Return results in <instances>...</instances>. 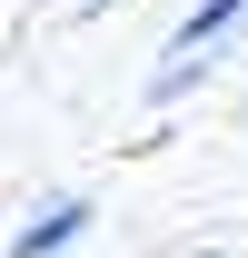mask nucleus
I'll list each match as a JSON object with an SVG mask.
<instances>
[{"instance_id": "nucleus-1", "label": "nucleus", "mask_w": 248, "mask_h": 258, "mask_svg": "<svg viewBox=\"0 0 248 258\" xmlns=\"http://www.w3.org/2000/svg\"><path fill=\"white\" fill-rule=\"evenodd\" d=\"M238 20H248V0H199V10L179 20V40H169V70L149 80V99H179V90H189V70H209L199 50H209V40H228Z\"/></svg>"}, {"instance_id": "nucleus-2", "label": "nucleus", "mask_w": 248, "mask_h": 258, "mask_svg": "<svg viewBox=\"0 0 248 258\" xmlns=\"http://www.w3.org/2000/svg\"><path fill=\"white\" fill-rule=\"evenodd\" d=\"M90 219H99L90 199H50V209L10 238V258H60V248H80V238H90Z\"/></svg>"}]
</instances>
